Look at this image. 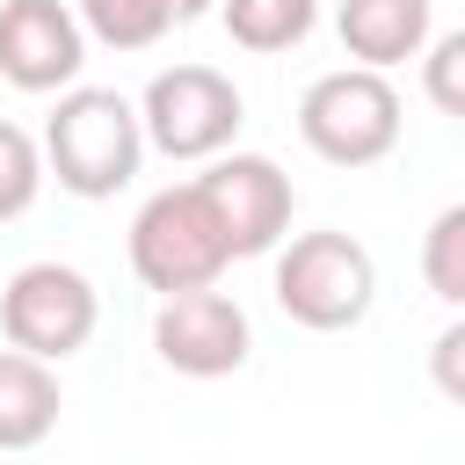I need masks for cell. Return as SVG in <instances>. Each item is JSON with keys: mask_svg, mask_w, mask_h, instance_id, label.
<instances>
[{"mask_svg": "<svg viewBox=\"0 0 465 465\" xmlns=\"http://www.w3.org/2000/svg\"><path fill=\"white\" fill-rule=\"evenodd\" d=\"M203 7H211V0H167V15H174V22H189V15H203Z\"/></svg>", "mask_w": 465, "mask_h": 465, "instance_id": "ac0fdd59", "label": "cell"}, {"mask_svg": "<svg viewBox=\"0 0 465 465\" xmlns=\"http://www.w3.org/2000/svg\"><path fill=\"white\" fill-rule=\"evenodd\" d=\"M371 291H378V269H371V247L349 240V232H298L291 254L276 262V305L298 320V327H356L371 312Z\"/></svg>", "mask_w": 465, "mask_h": 465, "instance_id": "277c9868", "label": "cell"}, {"mask_svg": "<svg viewBox=\"0 0 465 465\" xmlns=\"http://www.w3.org/2000/svg\"><path fill=\"white\" fill-rule=\"evenodd\" d=\"M298 131H305V145H312L320 160L363 167V160L392 153V138H400V94H392V80L371 73V65L320 73V80L305 87V102H298Z\"/></svg>", "mask_w": 465, "mask_h": 465, "instance_id": "3957f363", "label": "cell"}, {"mask_svg": "<svg viewBox=\"0 0 465 465\" xmlns=\"http://www.w3.org/2000/svg\"><path fill=\"white\" fill-rule=\"evenodd\" d=\"M429 36V0H341V44L371 73L414 58Z\"/></svg>", "mask_w": 465, "mask_h": 465, "instance_id": "30bf717a", "label": "cell"}, {"mask_svg": "<svg viewBox=\"0 0 465 465\" xmlns=\"http://www.w3.org/2000/svg\"><path fill=\"white\" fill-rule=\"evenodd\" d=\"M80 15H87V29L102 36V44H116V51H138V44H153L174 15H167V0H80Z\"/></svg>", "mask_w": 465, "mask_h": 465, "instance_id": "4fadbf2b", "label": "cell"}, {"mask_svg": "<svg viewBox=\"0 0 465 465\" xmlns=\"http://www.w3.org/2000/svg\"><path fill=\"white\" fill-rule=\"evenodd\" d=\"M58 421V378L44 356L0 349V450H29L44 443Z\"/></svg>", "mask_w": 465, "mask_h": 465, "instance_id": "8fae6325", "label": "cell"}, {"mask_svg": "<svg viewBox=\"0 0 465 465\" xmlns=\"http://www.w3.org/2000/svg\"><path fill=\"white\" fill-rule=\"evenodd\" d=\"M421 276H429V291H436L443 305H458V298H465V203L436 211L429 247H421Z\"/></svg>", "mask_w": 465, "mask_h": 465, "instance_id": "5bb4252c", "label": "cell"}, {"mask_svg": "<svg viewBox=\"0 0 465 465\" xmlns=\"http://www.w3.org/2000/svg\"><path fill=\"white\" fill-rule=\"evenodd\" d=\"M225 29L247 51H291L312 29V0H225Z\"/></svg>", "mask_w": 465, "mask_h": 465, "instance_id": "7c38bea8", "label": "cell"}, {"mask_svg": "<svg viewBox=\"0 0 465 465\" xmlns=\"http://www.w3.org/2000/svg\"><path fill=\"white\" fill-rule=\"evenodd\" d=\"M51 167L73 196H109L138 174V116L116 87H73L44 131Z\"/></svg>", "mask_w": 465, "mask_h": 465, "instance_id": "7a4b0ae2", "label": "cell"}, {"mask_svg": "<svg viewBox=\"0 0 465 465\" xmlns=\"http://www.w3.org/2000/svg\"><path fill=\"white\" fill-rule=\"evenodd\" d=\"M196 189H203V203H211V218H218V232H225V254H262V247H276V232L291 225V182H283L276 160H262V153L218 160L211 174H196Z\"/></svg>", "mask_w": 465, "mask_h": 465, "instance_id": "52a82bcc", "label": "cell"}, {"mask_svg": "<svg viewBox=\"0 0 465 465\" xmlns=\"http://www.w3.org/2000/svg\"><path fill=\"white\" fill-rule=\"evenodd\" d=\"M225 262H232V254H225V232H218V218H211V203H203L196 182L145 196V211L131 218V269H138L160 298L218 283Z\"/></svg>", "mask_w": 465, "mask_h": 465, "instance_id": "6da1fadb", "label": "cell"}, {"mask_svg": "<svg viewBox=\"0 0 465 465\" xmlns=\"http://www.w3.org/2000/svg\"><path fill=\"white\" fill-rule=\"evenodd\" d=\"M436 385L458 400L465 392V327H443L436 334Z\"/></svg>", "mask_w": 465, "mask_h": 465, "instance_id": "e0dca14e", "label": "cell"}, {"mask_svg": "<svg viewBox=\"0 0 465 465\" xmlns=\"http://www.w3.org/2000/svg\"><path fill=\"white\" fill-rule=\"evenodd\" d=\"M36 182H44V167H36V145H29V131L0 116V218H15V211L36 196Z\"/></svg>", "mask_w": 465, "mask_h": 465, "instance_id": "9a60e30c", "label": "cell"}, {"mask_svg": "<svg viewBox=\"0 0 465 465\" xmlns=\"http://www.w3.org/2000/svg\"><path fill=\"white\" fill-rule=\"evenodd\" d=\"M429 102L443 116H465V36H436V51H429Z\"/></svg>", "mask_w": 465, "mask_h": 465, "instance_id": "2e32d148", "label": "cell"}, {"mask_svg": "<svg viewBox=\"0 0 465 465\" xmlns=\"http://www.w3.org/2000/svg\"><path fill=\"white\" fill-rule=\"evenodd\" d=\"M0 73L29 94L65 87L80 73V22L65 0H7L0 7Z\"/></svg>", "mask_w": 465, "mask_h": 465, "instance_id": "9c48e42d", "label": "cell"}, {"mask_svg": "<svg viewBox=\"0 0 465 465\" xmlns=\"http://www.w3.org/2000/svg\"><path fill=\"white\" fill-rule=\"evenodd\" d=\"M0 334H7V349L44 356V363L73 356L94 334V283L80 269H65V262L15 269L7 291H0Z\"/></svg>", "mask_w": 465, "mask_h": 465, "instance_id": "5b68a950", "label": "cell"}, {"mask_svg": "<svg viewBox=\"0 0 465 465\" xmlns=\"http://www.w3.org/2000/svg\"><path fill=\"white\" fill-rule=\"evenodd\" d=\"M153 349L189 378H225L247 363V312L225 291H174L153 320Z\"/></svg>", "mask_w": 465, "mask_h": 465, "instance_id": "ba28073f", "label": "cell"}, {"mask_svg": "<svg viewBox=\"0 0 465 465\" xmlns=\"http://www.w3.org/2000/svg\"><path fill=\"white\" fill-rule=\"evenodd\" d=\"M145 131L174 160L218 153L240 131V87L225 73H211V65H174V73H160L145 87Z\"/></svg>", "mask_w": 465, "mask_h": 465, "instance_id": "8992f818", "label": "cell"}]
</instances>
